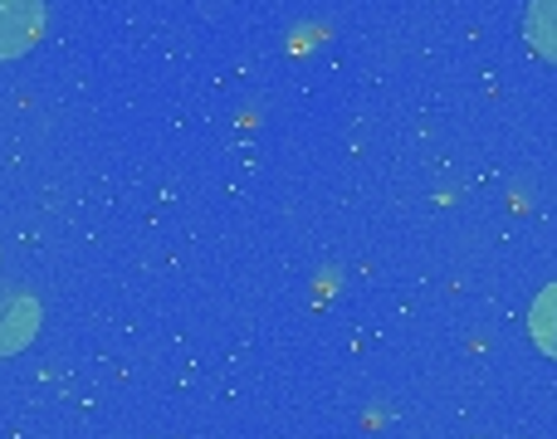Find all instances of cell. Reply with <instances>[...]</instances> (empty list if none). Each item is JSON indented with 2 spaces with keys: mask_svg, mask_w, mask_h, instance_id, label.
Returning a JSON list of instances; mask_svg holds the SVG:
<instances>
[{
  "mask_svg": "<svg viewBox=\"0 0 557 439\" xmlns=\"http://www.w3.org/2000/svg\"><path fill=\"white\" fill-rule=\"evenodd\" d=\"M45 35V0H0V59L25 54Z\"/></svg>",
  "mask_w": 557,
  "mask_h": 439,
  "instance_id": "1",
  "label": "cell"
},
{
  "mask_svg": "<svg viewBox=\"0 0 557 439\" xmlns=\"http://www.w3.org/2000/svg\"><path fill=\"white\" fill-rule=\"evenodd\" d=\"M35 323H39L35 298H29L20 284L0 278V356H5V352H20V347L35 337Z\"/></svg>",
  "mask_w": 557,
  "mask_h": 439,
  "instance_id": "2",
  "label": "cell"
},
{
  "mask_svg": "<svg viewBox=\"0 0 557 439\" xmlns=\"http://www.w3.org/2000/svg\"><path fill=\"white\" fill-rule=\"evenodd\" d=\"M529 327H533V342H539V352H548L553 362H557V284H548L539 293Z\"/></svg>",
  "mask_w": 557,
  "mask_h": 439,
  "instance_id": "3",
  "label": "cell"
},
{
  "mask_svg": "<svg viewBox=\"0 0 557 439\" xmlns=\"http://www.w3.org/2000/svg\"><path fill=\"white\" fill-rule=\"evenodd\" d=\"M529 39L543 59L557 64V0H533L529 10Z\"/></svg>",
  "mask_w": 557,
  "mask_h": 439,
  "instance_id": "4",
  "label": "cell"
}]
</instances>
